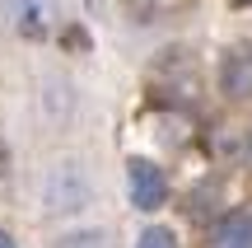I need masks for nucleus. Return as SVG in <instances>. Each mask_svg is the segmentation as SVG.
I'll list each match as a JSON object with an SVG mask.
<instances>
[{
  "instance_id": "nucleus-1",
  "label": "nucleus",
  "mask_w": 252,
  "mask_h": 248,
  "mask_svg": "<svg viewBox=\"0 0 252 248\" xmlns=\"http://www.w3.org/2000/svg\"><path fill=\"white\" fill-rule=\"evenodd\" d=\"M150 94L168 112H196L201 108V71H196V56L168 47V52L150 66Z\"/></svg>"
},
{
  "instance_id": "nucleus-2",
  "label": "nucleus",
  "mask_w": 252,
  "mask_h": 248,
  "mask_svg": "<svg viewBox=\"0 0 252 248\" xmlns=\"http://www.w3.org/2000/svg\"><path fill=\"white\" fill-rule=\"evenodd\" d=\"M89 202H94V183H89V174H84V164L61 159V164L47 169V178H42V211L47 215L70 220V215H80Z\"/></svg>"
},
{
  "instance_id": "nucleus-3",
  "label": "nucleus",
  "mask_w": 252,
  "mask_h": 248,
  "mask_svg": "<svg viewBox=\"0 0 252 248\" xmlns=\"http://www.w3.org/2000/svg\"><path fill=\"white\" fill-rule=\"evenodd\" d=\"M168 174H163L159 164H154L150 155H131L126 159V202H131V211L140 215H154L168 206Z\"/></svg>"
},
{
  "instance_id": "nucleus-4",
  "label": "nucleus",
  "mask_w": 252,
  "mask_h": 248,
  "mask_svg": "<svg viewBox=\"0 0 252 248\" xmlns=\"http://www.w3.org/2000/svg\"><path fill=\"white\" fill-rule=\"evenodd\" d=\"M215 89H220V99L234 103V108H248L252 103V42L248 37H238V42H229L224 52H220Z\"/></svg>"
},
{
  "instance_id": "nucleus-5",
  "label": "nucleus",
  "mask_w": 252,
  "mask_h": 248,
  "mask_svg": "<svg viewBox=\"0 0 252 248\" xmlns=\"http://www.w3.org/2000/svg\"><path fill=\"white\" fill-rule=\"evenodd\" d=\"M0 14L24 42H47L56 28V0H0Z\"/></svg>"
},
{
  "instance_id": "nucleus-6",
  "label": "nucleus",
  "mask_w": 252,
  "mask_h": 248,
  "mask_svg": "<svg viewBox=\"0 0 252 248\" xmlns=\"http://www.w3.org/2000/svg\"><path fill=\"white\" fill-rule=\"evenodd\" d=\"M201 248H252V202L229 206L215 225H206Z\"/></svg>"
},
{
  "instance_id": "nucleus-7",
  "label": "nucleus",
  "mask_w": 252,
  "mask_h": 248,
  "mask_svg": "<svg viewBox=\"0 0 252 248\" xmlns=\"http://www.w3.org/2000/svg\"><path fill=\"white\" fill-rule=\"evenodd\" d=\"M252 150V136L248 131H238V127H215L210 131V159H220V164H243V159Z\"/></svg>"
},
{
  "instance_id": "nucleus-8",
  "label": "nucleus",
  "mask_w": 252,
  "mask_h": 248,
  "mask_svg": "<svg viewBox=\"0 0 252 248\" xmlns=\"http://www.w3.org/2000/svg\"><path fill=\"white\" fill-rule=\"evenodd\" d=\"M131 248H182V244H178V234H173L168 225L150 220V225H140V234H135Z\"/></svg>"
},
{
  "instance_id": "nucleus-9",
  "label": "nucleus",
  "mask_w": 252,
  "mask_h": 248,
  "mask_svg": "<svg viewBox=\"0 0 252 248\" xmlns=\"http://www.w3.org/2000/svg\"><path fill=\"white\" fill-rule=\"evenodd\" d=\"M56 248H108V244H103V234H70V239L56 244Z\"/></svg>"
},
{
  "instance_id": "nucleus-10",
  "label": "nucleus",
  "mask_w": 252,
  "mask_h": 248,
  "mask_svg": "<svg viewBox=\"0 0 252 248\" xmlns=\"http://www.w3.org/2000/svg\"><path fill=\"white\" fill-rule=\"evenodd\" d=\"M0 248H14V239H9V230H0Z\"/></svg>"
}]
</instances>
